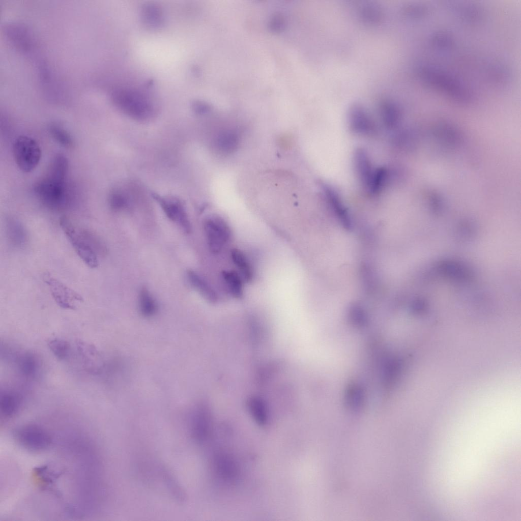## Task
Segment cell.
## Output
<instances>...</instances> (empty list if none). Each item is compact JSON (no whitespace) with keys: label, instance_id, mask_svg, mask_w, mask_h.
Instances as JSON below:
<instances>
[{"label":"cell","instance_id":"cell-30","mask_svg":"<svg viewBox=\"0 0 521 521\" xmlns=\"http://www.w3.org/2000/svg\"><path fill=\"white\" fill-rule=\"evenodd\" d=\"M142 17L144 22L152 27H158L162 23V15L160 9L155 5H148L142 10Z\"/></svg>","mask_w":521,"mask_h":521},{"label":"cell","instance_id":"cell-13","mask_svg":"<svg viewBox=\"0 0 521 521\" xmlns=\"http://www.w3.org/2000/svg\"><path fill=\"white\" fill-rule=\"evenodd\" d=\"M322 189L327 201L335 215L346 228L351 227V220L338 193L330 186L323 184Z\"/></svg>","mask_w":521,"mask_h":521},{"label":"cell","instance_id":"cell-17","mask_svg":"<svg viewBox=\"0 0 521 521\" xmlns=\"http://www.w3.org/2000/svg\"><path fill=\"white\" fill-rule=\"evenodd\" d=\"M349 116L350 125L354 131L364 134L371 132L372 127L371 120L363 108L356 105L354 106L351 110Z\"/></svg>","mask_w":521,"mask_h":521},{"label":"cell","instance_id":"cell-12","mask_svg":"<svg viewBox=\"0 0 521 521\" xmlns=\"http://www.w3.org/2000/svg\"><path fill=\"white\" fill-rule=\"evenodd\" d=\"M431 134L440 144L451 148L458 147L462 140L459 130L453 125L445 122L436 124L431 129Z\"/></svg>","mask_w":521,"mask_h":521},{"label":"cell","instance_id":"cell-3","mask_svg":"<svg viewBox=\"0 0 521 521\" xmlns=\"http://www.w3.org/2000/svg\"><path fill=\"white\" fill-rule=\"evenodd\" d=\"M68 189L66 180L47 175L34 186L35 192L41 202L53 210H62L70 204L71 195Z\"/></svg>","mask_w":521,"mask_h":521},{"label":"cell","instance_id":"cell-33","mask_svg":"<svg viewBox=\"0 0 521 521\" xmlns=\"http://www.w3.org/2000/svg\"><path fill=\"white\" fill-rule=\"evenodd\" d=\"M427 199L429 204L434 211L439 212L443 208V200L440 195L435 191L427 193Z\"/></svg>","mask_w":521,"mask_h":521},{"label":"cell","instance_id":"cell-21","mask_svg":"<svg viewBox=\"0 0 521 521\" xmlns=\"http://www.w3.org/2000/svg\"><path fill=\"white\" fill-rule=\"evenodd\" d=\"M22 400L21 395L17 392L10 391L1 393L0 409L2 414L6 417L15 415L20 408Z\"/></svg>","mask_w":521,"mask_h":521},{"label":"cell","instance_id":"cell-31","mask_svg":"<svg viewBox=\"0 0 521 521\" xmlns=\"http://www.w3.org/2000/svg\"><path fill=\"white\" fill-rule=\"evenodd\" d=\"M108 203L113 211H120L127 207L128 201L126 195L122 191L113 189L109 194Z\"/></svg>","mask_w":521,"mask_h":521},{"label":"cell","instance_id":"cell-24","mask_svg":"<svg viewBox=\"0 0 521 521\" xmlns=\"http://www.w3.org/2000/svg\"><path fill=\"white\" fill-rule=\"evenodd\" d=\"M222 277L230 294L236 298H241L243 291L241 276L236 271H226L222 272Z\"/></svg>","mask_w":521,"mask_h":521},{"label":"cell","instance_id":"cell-10","mask_svg":"<svg viewBox=\"0 0 521 521\" xmlns=\"http://www.w3.org/2000/svg\"><path fill=\"white\" fill-rule=\"evenodd\" d=\"M212 427V418L209 408L204 404L196 406L190 420V431L192 439L197 443L204 442L208 438Z\"/></svg>","mask_w":521,"mask_h":521},{"label":"cell","instance_id":"cell-32","mask_svg":"<svg viewBox=\"0 0 521 521\" xmlns=\"http://www.w3.org/2000/svg\"><path fill=\"white\" fill-rule=\"evenodd\" d=\"M431 40L433 45L440 48H449L454 44V41L451 36L445 33L435 34Z\"/></svg>","mask_w":521,"mask_h":521},{"label":"cell","instance_id":"cell-9","mask_svg":"<svg viewBox=\"0 0 521 521\" xmlns=\"http://www.w3.org/2000/svg\"><path fill=\"white\" fill-rule=\"evenodd\" d=\"M43 280L48 286L52 298L61 307L75 309L83 301L82 297L49 273L43 275Z\"/></svg>","mask_w":521,"mask_h":521},{"label":"cell","instance_id":"cell-4","mask_svg":"<svg viewBox=\"0 0 521 521\" xmlns=\"http://www.w3.org/2000/svg\"><path fill=\"white\" fill-rule=\"evenodd\" d=\"M2 31L8 43L17 51L34 63L41 58L35 37L26 25L7 21L3 24Z\"/></svg>","mask_w":521,"mask_h":521},{"label":"cell","instance_id":"cell-19","mask_svg":"<svg viewBox=\"0 0 521 521\" xmlns=\"http://www.w3.org/2000/svg\"><path fill=\"white\" fill-rule=\"evenodd\" d=\"M187 275L190 283L202 297L211 303L217 302V295L206 280L192 270H188Z\"/></svg>","mask_w":521,"mask_h":521},{"label":"cell","instance_id":"cell-34","mask_svg":"<svg viewBox=\"0 0 521 521\" xmlns=\"http://www.w3.org/2000/svg\"><path fill=\"white\" fill-rule=\"evenodd\" d=\"M194 109L197 113H204L207 112L209 110V107L205 104L196 103L194 105Z\"/></svg>","mask_w":521,"mask_h":521},{"label":"cell","instance_id":"cell-25","mask_svg":"<svg viewBox=\"0 0 521 521\" xmlns=\"http://www.w3.org/2000/svg\"><path fill=\"white\" fill-rule=\"evenodd\" d=\"M138 307L141 314L145 317L152 316L157 312V303L151 293L146 288H142L140 291Z\"/></svg>","mask_w":521,"mask_h":521},{"label":"cell","instance_id":"cell-26","mask_svg":"<svg viewBox=\"0 0 521 521\" xmlns=\"http://www.w3.org/2000/svg\"><path fill=\"white\" fill-rule=\"evenodd\" d=\"M231 257L233 262L240 270L242 279L246 282L250 281L252 278L253 272L250 265L243 252L238 249H233L231 251Z\"/></svg>","mask_w":521,"mask_h":521},{"label":"cell","instance_id":"cell-20","mask_svg":"<svg viewBox=\"0 0 521 521\" xmlns=\"http://www.w3.org/2000/svg\"><path fill=\"white\" fill-rule=\"evenodd\" d=\"M239 143V136L236 131L226 130L221 132L216 137L215 146L222 154H228L234 152Z\"/></svg>","mask_w":521,"mask_h":521},{"label":"cell","instance_id":"cell-11","mask_svg":"<svg viewBox=\"0 0 521 521\" xmlns=\"http://www.w3.org/2000/svg\"><path fill=\"white\" fill-rule=\"evenodd\" d=\"M153 197L160 205L167 217L178 223L186 233L191 231V225L183 205L178 199L162 197L154 194Z\"/></svg>","mask_w":521,"mask_h":521},{"label":"cell","instance_id":"cell-15","mask_svg":"<svg viewBox=\"0 0 521 521\" xmlns=\"http://www.w3.org/2000/svg\"><path fill=\"white\" fill-rule=\"evenodd\" d=\"M6 233L8 241L14 247H24L28 241L26 229L21 222L15 218L9 217L6 219Z\"/></svg>","mask_w":521,"mask_h":521},{"label":"cell","instance_id":"cell-18","mask_svg":"<svg viewBox=\"0 0 521 521\" xmlns=\"http://www.w3.org/2000/svg\"><path fill=\"white\" fill-rule=\"evenodd\" d=\"M77 345L85 368L91 372H97L102 367V362L96 348L82 341H79Z\"/></svg>","mask_w":521,"mask_h":521},{"label":"cell","instance_id":"cell-8","mask_svg":"<svg viewBox=\"0 0 521 521\" xmlns=\"http://www.w3.org/2000/svg\"><path fill=\"white\" fill-rule=\"evenodd\" d=\"M204 226L210 251L214 253L220 252L230 239L228 224L220 217L212 216L205 220Z\"/></svg>","mask_w":521,"mask_h":521},{"label":"cell","instance_id":"cell-14","mask_svg":"<svg viewBox=\"0 0 521 521\" xmlns=\"http://www.w3.org/2000/svg\"><path fill=\"white\" fill-rule=\"evenodd\" d=\"M354 158L356 172L362 183L368 190L375 169H373L369 157L364 150H357Z\"/></svg>","mask_w":521,"mask_h":521},{"label":"cell","instance_id":"cell-28","mask_svg":"<svg viewBox=\"0 0 521 521\" xmlns=\"http://www.w3.org/2000/svg\"><path fill=\"white\" fill-rule=\"evenodd\" d=\"M49 130L53 138L62 146L65 148L73 146V140L71 136L60 124L52 123L49 125Z\"/></svg>","mask_w":521,"mask_h":521},{"label":"cell","instance_id":"cell-23","mask_svg":"<svg viewBox=\"0 0 521 521\" xmlns=\"http://www.w3.org/2000/svg\"><path fill=\"white\" fill-rule=\"evenodd\" d=\"M440 271L445 275L457 280H467L471 273L464 265L455 262L444 261L438 267Z\"/></svg>","mask_w":521,"mask_h":521},{"label":"cell","instance_id":"cell-29","mask_svg":"<svg viewBox=\"0 0 521 521\" xmlns=\"http://www.w3.org/2000/svg\"><path fill=\"white\" fill-rule=\"evenodd\" d=\"M48 346L53 354L60 360L66 359L71 352L70 343L60 338H54L48 342Z\"/></svg>","mask_w":521,"mask_h":521},{"label":"cell","instance_id":"cell-6","mask_svg":"<svg viewBox=\"0 0 521 521\" xmlns=\"http://www.w3.org/2000/svg\"><path fill=\"white\" fill-rule=\"evenodd\" d=\"M13 150L15 162L23 172H31L38 164L41 151L33 138L25 135L18 136L14 142Z\"/></svg>","mask_w":521,"mask_h":521},{"label":"cell","instance_id":"cell-22","mask_svg":"<svg viewBox=\"0 0 521 521\" xmlns=\"http://www.w3.org/2000/svg\"><path fill=\"white\" fill-rule=\"evenodd\" d=\"M18 369L23 376L33 379L37 375L39 363L36 356L31 352L21 354L16 361Z\"/></svg>","mask_w":521,"mask_h":521},{"label":"cell","instance_id":"cell-5","mask_svg":"<svg viewBox=\"0 0 521 521\" xmlns=\"http://www.w3.org/2000/svg\"><path fill=\"white\" fill-rule=\"evenodd\" d=\"M60 224L81 259L88 267L96 268L98 265L97 254L86 239L82 229L77 228L66 217L61 218Z\"/></svg>","mask_w":521,"mask_h":521},{"label":"cell","instance_id":"cell-1","mask_svg":"<svg viewBox=\"0 0 521 521\" xmlns=\"http://www.w3.org/2000/svg\"><path fill=\"white\" fill-rule=\"evenodd\" d=\"M111 99L118 109L135 120H147L155 112V107L151 99L146 95L135 90H114L111 94Z\"/></svg>","mask_w":521,"mask_h":521},{"label":"cell","instance_id":"cell-27","mask_svg":"<svg viewBox=\"0 0 521 521\" xmlns=\"http://www.w3.org/2000/svg\"><path fill=\"white\" fill-rule=\"evenodd\" d=\"M249 408L255 421L260 425H265L267 421L268 415L266 404L259 398H252L249 401Z\"/></svg>","mask_w":521,"mask_h":521},{"label":"cell","instance_id":"cell-16","mask_svg":"<svg viewBox=\"0 0 521 521\" xmlns=\"http://www.w3.org/2000/svg\"><path fill=\"white\" fill-rule=\"evenodd\" d=\"M214 468L222 479L232 481L237 475V467L233 459L228 455L219 453L214 458Z\"/></svg>","mask_w":521,"mask_h":521},{"label":"cell","instance_id":"cell-7","mask_svg":"<svg viewBox=\"0 0 521 521\" xmlns=\"http://www.w3.org/2000/svg\"><path fill=\"white\" fill-rule=\"evenodd\" d=\"M16 442L25 449L34 452L45 450L51 444L49 433L42 427L35 424L20 426L13 432Z\"/></svg>","mask_w":521,"mask_h":521},{"label":"cell","instance_id":"cell-2","mask_svg":"<svg viewBox=\"0 0 521 521\" xmlns=\"http://www.w3.org/2000/svg\"><path fill=\"white\" fill-rule=\"evenodd\" d=\"M417 74L421 79L428 85L444 93L455 101L465 103L472 98L470 92L458 80L435 68L420 67Z\"/></svg>","mask_w":521,"mask_h":521}]
</instances>
